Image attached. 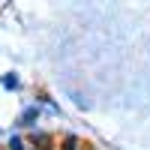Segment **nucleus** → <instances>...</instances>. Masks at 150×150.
I'll return each instance as SVG.
<instances>
[{
	"instance_id": "nucleus-4",
	"label": "nucleus",
	"mask_w": 150,
	"mask_h": 150,
	"mask_svg": "<svg viewBox=\"0 0 150 150\" xmlns=\"http://www.w3.org/2000/svg\"><path fill=\"white\" fill-rule=\"evenodd\" d=\"M78 147V138H66V150H75Z\"/></svg>"
},
{
	"instance_id": "nucleus-2",
	"label": "nucleus",
	"mask_w": 150,
	"mask_h": 150,
	"mask_svg": "<svg viewBox=\"0 0 150 150\" xmlns=\"http://www.w3.org/2000/svg\"><path fill=\"white\" fill-rule=\"evenodd\" d=\"M3 84H6V87H18V78H15V75H6Z\"/></svg>"
},
{
	"instance_id": "nucleus-3",
	"label": "nucleus",
	"mask_w": 150,
	"mask_h": 150,
	"mask_svg": "<svg viewBox=\"0 0 150 150\" xmlns=\"http://www.w3.org/2000/svg\"><path fill=\"white\" fill-rule=\"evenodd\" d=\"M9 150H24V144H21L18 138H12V141H9Z\"/></svg>"
},
{
	"instance_id": "nucleus-1",
	"label": "nucleus",
	"mask_w": 150,
	"mask_h": 150,
	"mask_svg": "<svg viewBox=\"0 0 150 150\" xmlns=\"http://www.w3.org/2000/svg\"><path fill=\"white\" fill-rule=\"evenodd\" d=\"M36 117V108H27V111H24V114H21V126H30V120Z\"/></svg>"
}]
</instances>
